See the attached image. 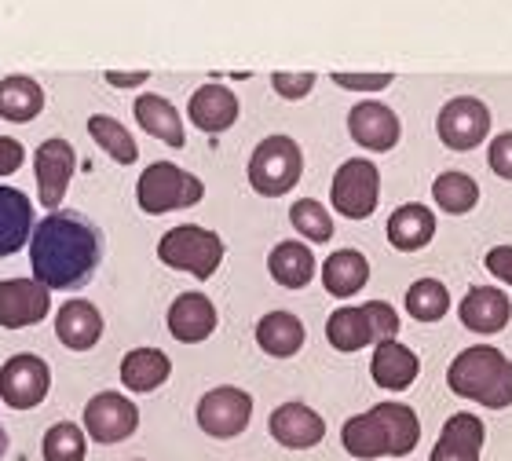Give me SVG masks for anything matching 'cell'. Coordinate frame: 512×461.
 <instances>
[{
  "label": "cell",
  "instance_id": "obj_30",
  "mask_svg": "<svg viewBox=\"0 0 512 461\" xmlns=\"http://www.w3.org/2000/svg\"><path fill=\"white\" fill-rule=\"evenodd\" d=\"M44 110V88L26 74H11L0 81V118L11 125H26Z\"/></svg>",
  "mask_w": 512,
  "mask_h": 461
},
{
  "label": "cell",
  "instance_id": "obj_20",
  "mask_svg": "<svg viewBox=\"0 0 512 461\" xmlns=\"http://www.w3.org/2000/svg\"><path fill=\"white\" fill-rule=\"evenodd\" d=\"M238 96L220 81H209V85L194 88L191 103H187V118H191L194 129L209 132V136H220L238 121Z\"/></svg>",
  "mask_w": 512,
  "mask_h": 461
},
{
  "label": "cell",
  "instance_id": "obj_33",
  "mask_svg": "<svg viewBox=\"0 0 512 461\" xmlns=\"http://www.w3.org/2000/svg\"><path fill=\"white\" fill-rule=\"evenodd\" d=\"M410 319L417 322H439L450 311V290L439 279H417L403 297Z\"/></svg>",
  "mask_w": 512,
  "mask_h": 461
},
{
  "label": "cell",
  "instance_id": "obj_13",
  "mask_svg": "<svg viewBox=\"0 0 512 461\" xmlns=\"http://www.w3.org/2000/svg\"><path fill=\"white\" fill-rule=\"evenodd\" d=\"M74 169H77V154L74 147L59 136L52 140H44L37 151H33V172H37V198L41 205L52 213V209H63V198H66V187L74 180Z\"/></svg>",
  "mask_w": 512,
  "mask_h": 461
},
{
  "label": "cell",
  "instance_id": "obj_29",
  "mask_svg": "<svg viewBox=\"0 0 512 461\" xmlns=\"http://www.w3.org/2000/svg\"><path fill=\"white\" fill-rule=\"evenodd\" d=\"M172 374V359L161 348H132L121 359V385L128 392H158Z\"/></svg>",
  "mask_w": 512,
  "mask_h": 461
},
{
  "label": "cell",
  "instance_id": "obj_34",
  "mask_svg": "<svg viewBox=\"0 0 512 461\" xmlns=\"http://www.w3.org/2000/svg\"><path fill=\"white\" fill-rule=\"evenodd\" d=\"M41 454L44 461H85L88 454L85 429L74 425V421H59V425H52V429L44 432Z\"/></svg>",
  "mask_w": 512,
  "mask_h": 461
},
{
  "label": "cell",
  "instance_id": "obj_9",
  "mask_svg": "<svg viewBox=\"0 0 512 461\" xmlns=\"http://www.w3.org/2000/svg\"><path fill=\"white\" fill-rule=\"evenodd\" d=\"M198 429L213 440H235L253 421V396L238 385H216L198 399Z\"/></svg>",
  "mask_w": 512,
  "mask_h": 461
},
{
  "label": "cell",
  "instance_id": "obj_39",
  "mask_svg": "<svg viewBox=\"0 0 512 461\" xmlns=\"http://www.w3.org/2000/svg\"><path fill=\"white\" fill-rule=\"evenodd\" d=\"M483 264H487V271H491L494 279L505 282V286L512 290V246H494V249H487Z\"/></svg>",
  "mask_w": 512,
  "mask_h": 461
},
{
  "label": "cell",
  "instance_id": "obj_14",
  "mask_svg": "<svg viewBox=\"0 0 512 461\" xmlns=\"http://www.w3.org/2000/svg\"><path fill=\"white\" fill-rule=\"evenodd\" d=\"M52 311V290L37 279H4L0 282V326L22 330L37 326Z\"/></svg>",
  "mask_w": 512,
  "mask_h": 461
},
{
  "label": "cell",
  "instance_id": "obj_35",
  "mask_svg": "<svg viewBox=\"0 0 512 461\" xmlns=\"http://www.w3.org/2000/svg\"><path fill=\"white\" fill-rule=\"evenodd\" d=\"M289 224L297 231L300 238H308V242H330L333 238V216L330 209L315 198H297L293 209H289Z\"/></svg>",
  "mask_w": 512,
  "mask_h": 461
},
{
  "label": "cell",
  "instance_id": "obj_12",
  "mask_svg": "<svg viewBox=\"0 0 512 461\" xmlns=\"http://www.w3.org/2000/svg\"><path fill=\"white\" fill-rule=\"evenodd\" d=\"M139 429V407L121 392H96L85 403V432L92 443H125Z\"/></svg>",
  "mask_w": 512,
  "mask_h": 461
},
{
  "label": "cell",
  "instance_id": "obj_36",
  "mask_svg": "<svg viewBox=\"0 0 512 461\" xmlns=\"http://www.w3.org/2000/svg\"><path fill=\"white\" fill-rule=\"evenodd\" d=\"M315 81H319V77L308 74V70H304V74H289V70L271 74V88H275L282 99H289V103H297V99L308 96L311 88H315Z\"/></svg>",
  "mask_w": 512,
  "mask_h": 461
},
{
  "label": "cell",
  "instance_id": "obj_21",
  "mask_svg": "<svg viewBox=\"0 0 512 461\" xmlns=\"http://www.w3.org/2000/svg\"><path fill=\"white\" fill-rule=\"evenodd\" d=\"M417 374H421V359L399 337L374 344V355H370V377H374V385L388 388V392H406L417 381Z\"/></svg>",
  "mask_w": 512,
  "mask_h": 461
},
{
  "label": "cell",
  "instance_id": "obj_26",
  "mask_svg": "<svg viewBox=\"0 0 512 461\" xmlns=\"http://www.w3.org/2000/svg\"><path fill=\"white\" fill-rule=\"evenodd\" d=\"M267 271H271V279L282 286V290H304L311 279H315V253H311L308 242H297V238H289V242H278L271 253H267Z\"/></svg>",
  "mask_w": 512,
  "mask_h": 461
},
{
  "label": "cell",
  "instance_id": "obj_28",
  "mask_svg": "<svg viewBox=\"0 0 512 461\" xmlns=\"http://www.w3.org/2000/svg\"><path fill=\"white\" fill-rule=\"evenodd\" d=\"M370 282V260L359 253V249H333L326 264H322V286L330 297L337 301H348Z\"/></svg>",
  "mask_w": 512,
  "mask_h": 461
},
{
  "label": "cell",
  "instance_id": "obj_4",
  "mask_svg": "<svg viewBox=\"0 0 512 461\" xmlns=\"http://www.w3.org/2000/svg\"><path fill=\"white\" fill-rule=\"evenodd\" d=\"M399 337V311L388 301L344 304L326 319V341L337 352H363L370 344Z\"/></svg>",
  "mask_w": 512,
  "mask_h": 461
},
{
  "label": "cell",
  "instance_id": "obj_24",
  "mask_svg": "<svg viewBox=\"0 0 512 461\" xmlns=\"http://www.w3.org/2000/svg\"><path fill=\"white\" fill-rule=\"evenodd\" d=\"M388 242L392 249L399 253H417V249H425L432 238H436V213L421 202H406L399 209H392L388 216Z\"/></svg>",
  "mask_w": 512,
  "mask_h": 461
},
{
  "label": "cell",
  "instance_id": "obj_7",
  "mask_svg": "<svg viewBox=\"0 0 512 461\" xmlns=\"http://www.w3.org/2000/svg\"><path fill=\"white\" fill-rule=\"evenodd\" d=\"M224 238L198 224H180L165 231L158 242V260L172 271H187L194 279H213L224 264Z\"/></svg>",
  "mask_w": 512,
  "mask_h": 461
},
{
  "label": "cell",
  "instance_id": "obj_3",
  "mask_svg": "<svg viewBox=\"0 0 512 461\" xmlns=\"http://www.w3.org/2000/svg\"><path fill=\"white\" fill-rule=\"evenodd\" d=\"M447 385L454 396L480 403L487 410L512 407V359L494 344L461 348L447 366Z\"/></svg>",
  "mask_w": 512,
  "mask_h": 461
},
{
  "label": "cell",
  "instance_id": "obj_2",
  "mask_svg": "<svg viewBox=\"0 0 512 461\" xmlns=\"http://www.w3.org/2000/svg\"><path fill=\"white\" fill-rule=\"evenodd\" d=\"M341 443L352 458H406L421 443V418L406 403H377L341 425Z\"/></svg>",
  "mask_w": 512,
  "mask_h": 461
},
{
  "label": "cell",
  "instance_id": "obj_38",
  "mask_svg": "<svg viewBox=\"0 0 512 461\" xmlns=\"http://www.w3.org/2000/svg\"><path fill=\"white\" fill-rule=\"evenodd\" d=\"M330 77H333V85L348 88V92H381V88H388L395 81V74H348V70L330 74Z\"/></svg>",
  "mask_w": 512,
  "mask_h": 461
},
{
  "label": "cell",
  "instance_id": "obj_15",
  "mask_svg": "<svg viewBox=\"0 0 512 461\" xmlns=\"http://www.w3.org/2000/svg\"><path fill=\"white\" fill-rule=\"evenodd\" d=\"M348 132L352 140L363 147V151L384 154L392 151L399 136H403V121L388 103H377V99H363L348 110Z\"/></svg>",
  "mask_w": 512,
  "mask_h": 461
},
{
  "label": "cell",
  "instance_id": "obj_18",
  "mask_svg": "<svg viewBox=\"0 0 512 461\" xmlns=\"http://www.w3.org/2000/svg\"><path fill=\"white\" fill-rule=\"evenodd\" d=\"M483 440H487V425L480 414L458 410L450 414L443 432H439L436 447L428 454V461H480L483 458Z\"/></svg>",
  "mask_w": 512,
  "mask_h": 461
},
{
  "label": "cell",
  "instance_id": "obj_31",
  "mask_svg": "<svg viewBox=\"0 0 512 461\" xmlns=\"http://www.w3.org/2000/svg\"><path fill=\"white\" fill-rule=\"evenodd\" d=\"M432 202L450 216H465L480 205V183L461 169L439 172L436 183H432Z\"/></svg>",
  "mask_w": 512,
  "mask_h": 461
},
{
  "label": "cell",
  "instance_id": "obj_37",
  "mask_svg": "<svg viewBox=\"0 0 512 461\" xmlns=\"http://www.w3.org/2000/svg\"><path fill=\"white\" fill-rule=\"evenodd\" d=\"M487 165H491L494 176L512 183V132H498L491 143H487Z\"/></svg>",
  "mask_w": 512,
  "mask_h": 461
},
{
  "label": "cell",
  "instance_id": "obj_11",
  "mask_svg": "<svg viewBox=\"0 0 512 461\" xmlns=\"http://www.w3.org/2000/svg\"><path fill=\"white\" fill-rule=\"evenodd\" d=\"M52 392V370L41 355L19 352L0 366V403L11 410L41 407Z\"/></svg>",
  "mask_w": 512,
  "mask_h": 461
},
{
  "label": "cell",
  "instance_id": "obj_41",
  "mask_svg": "<svg viewBox=\"0 0 512 461\" xmlns=\"http://www.w3.org/2000/svg\"><path fill=\"white\" fill-rule=\"evenodd\" d=\"M150 74L147 70H132V74H118V70H110L107 74V85L114 88H139V85H147Z\"/></svg>",
  "mask_w": 512,
  "mask_h": 461
},
{
  "label": "cell",
  "instance_id": "obj_19",
  "mask_svg": "<svg viewBox=\"0 0 512 461\" xmlns=\"http://www.w3.org/2000/svg\"><path fill=\"white\" fill-rule=\"evenodd\" d=\"M165 322H169V333L180 344H202L216 333L220 315H216V304L209 301L205 293L191 290V293H180V297L169 304Z\"/></svg>",
  "mask_w": 512,
  "mask_h": 461
},
{
  "label": "cell",
  "instance_id": "obj_5",
  "mask_svg": "<svg viewBox=\"0 0 512 461\" xmlns=\"http://www.w3.org/2000/svg\"><path fill=\"white\" fill-rule=\"evenodd\" d=\"M249 187L260 198H282L300 183L304 176V151L293 136H264L249 154Z\"/></svg>",
  "mask_w": 512,
  "mask_h": 461
},
{
  "label": "cell",
  "instance_id": "obj_32",
  "mask_svg": "<svg viewBox=\"0 0 512 461\" xmlns=\"http://www.w3.org/2000/svg\"><path fill=\"white\" fill-rule=\"evenodd\" d=\"M88 136H92L110 158L118 161V165L139 161V147H136V140H132V132H128L118 118H110V114H92V118H88Z\"/></svg>",
  "mask_w": 512,
  "mask_h": 461
},
{
  "label": "cell",
  "instance_id": "obj_10",
  "mask_svg": "<svg viewBox=\"0 0 512 461\" xmlns=\"http://www.w3.org/2000/svg\"><path fill=\"white\" fill-rule=\"evenodd\" d=\"M436 132L439 143L450 147V151H476L491 136V107L480 96H454L450 103L439 107Z\"/></svg>",
  "mask_w": 512,
  "mask_h": 461
},
{
  "label": "cell",
  "instance_id": "obj_23",
  "mask_svg": "<svg viewBox=\"0 0 512 461\" xmlns=\"http://www.w3.org/2000/svg\"><path fill=\"white\" fill-rule=\"evenodd\" d=\"M55 337L59 344H66L70 352H88V348H96L99 337H103V315L92 301H66L55 315Z\"/></svg>",
  "mask_w": 512,
  "mask_h": 461
},
{
  "label": "cell",
  "instance_id": "obj_17",
  "mask_svg": "<svg viewBox=\"0 0 512 461\" xmlns=\"http://www.w3.org/2000/svg\"><path fill=\"white\" fill-rule=\"evenodd\" d=\"M458 319L465 330L480 333V337L502 333L512 319L509 293L498 290V286H469V293L458 304Z\"/></svg>",
  "mask_w": 512,
  "mask_h": 461
},
{
  "label": "cell",
  "instance_id": "obj_16",
  "mask_svg": "<svg viewBox=\"0 0 512 461\" xmlns=\"http://www.w3.org/2000/svg\"><path fill=\"white\" fill-rule=\"evenodd\" d=\"M267 432L275 436V443H282L286 451H311L326 440V421L319 410H311L308 403L289 399L282 407L271 410L267 418Z\"/></svg>",
  "mask_w": 512,
  "mask_h": 461
},
{
  "label": "cell",
  "instance_id": "obj_22",
  "mask_svg": "<svg viewBox=\"0 0 512 461\" xmlns=\"http://www.w3.org/2000/svg\"><path fill=\"white\" fill-rule=\"evenodd\" d=\"M33 227L37 220H33L30 194L0 183V257H15L19 249L30 246Z\"/></svg>",
  "mask_w": 512,
  "mask_h": 461
},
{
  "label": "cell",
  "instance_id": "obj_8",
  "mask_svg": "<svg viewBox=\"0 0 512 461\" xmlns=\"http://www.w3.org/2000/svg\"><path fill=\"white\" fill-rule=\"evenodd\" d=\"M330 202L344 220H370L381 202V172L370 158H348L333 172Z\"/></svg>",
  "mask_w": 512,
  "mask_h": 461
},
{
  "label": "cell",
  "instance_id": "obj_25",
  "mask_svg": "<svg viewBox=\"0 0 512 461\" xmlns=\"http://www.w3.org/2000/svg\"><path fill=\"white\" fill-rule=\"evenodd\" d=\"M132 114H136L139 129L147 132V136H154V140L169 143V147H176V151L187 143L180 110L172 107L165 96H158V92H143V96H136V103H132Z\"/></svg>",
  "mask_w": 512,
  "mask_h": 461
},
{
  "label": "cell",
  "instance_id": "obj_1",
  "mask_svg": "<svg viewBox=\"0 0 512 461\" xmlns=\"http://www.w3.org/2000/svg\"><path fill=\"white\" fill-rule=\"evenodd\" d=\"M103 260V235L88 216L74 209H52L30 235L33 279L48 290H77L96 275Z\"/></svg>",
  "mask_w": 512,
  "mask_h": 461
},
{
  "label": "cell",
  "instance_id": "obj_27",
  "mask_svg": "<svg viewBox=\"0 0 512 461\" xmlns=\"http://www.w3.org/2000/svg\"><path fill=\"white\" fill-rule=\"evenodd\" d=\"M304 341H308V330L293 311H267L256 322V344L271 359H293L304 348Z\"/></svg>",
  "mask_w": 512,
  "mask_h": 461
},
{
  "label": "cell",
  "instance_id": "obj_6",
  "mask_svg": "<svg viewBox=\"0 0 512 461\" xmlns=\"http://www.w3.org/2000/svg\"><path fill=\"white\" fill-rule=\"evenodd\" d=\"M205 198V183L194 172L172 165V161H154L136 180V202L147 216H165L176 209H191Z\"/></svg>",
  "mask_w": 512,
  "mask_h": 461
},
{
  "label": "cell",
  "instance_id": "obj_42",
  "mask_svg": "<svg viewBox=\"0 0 512 461\" xmlns=\"http://www.w3.org/2000/svg\"><path fill=\"white\" fill-rule=\"evenodd\" d=\"M4 451H8V432H4V425H0V458H4Z\"/></svg>",
  "mask_w": 512,
  "mask_h": 461
},
{
  "label": "cell",
  "instance_id": "obj_40",
  "mask_svg": "<svg viewBox=\"0 0 512 461\" xmlns=\"http://www.w3.org/2000/svg\"><path fill=\"white\" fill-rule=\"evenodd\" d=\"M22 161H26V147L19 140H11V136H0V180L19 172Z\"/></svg>",
  "mask_w": 512,
  "mask_h": 461
}]
</instances>
